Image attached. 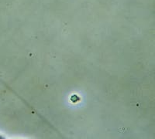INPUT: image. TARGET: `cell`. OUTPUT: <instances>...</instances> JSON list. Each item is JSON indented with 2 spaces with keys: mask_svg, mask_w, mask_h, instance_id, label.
Returning <instances> with one entry per match:
<instances>
[{
  "mask_svg": "<svg viewBox=\"0 0 155 139\" xmlns=\"http://www.w3.org/2000/svg\"><path fill=\"white\" fill-rule=\"evenodd\" d=\"M0 139H5V138L3 137V136H2L1 134H0Z\"/></svg>",
  "mask_w": 155,
  "mask_h": 139,
  "instance_id": "cell-1",
  "label": "cell"
}]
</instances>
